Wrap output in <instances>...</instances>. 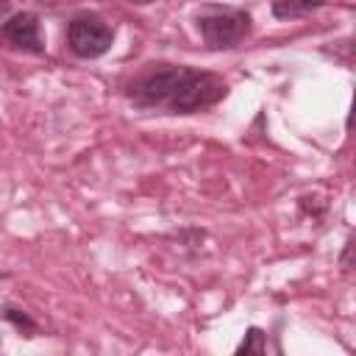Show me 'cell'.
<instances>
[{
    "instance_id": "obj_1",
    "label": "cell",
    "mask_w": 356,
    "mask_h": 356,
    "mask_svg": "<svg viewBox=\"0 0 356 356\" xmlns=\"http://www.w3.org/2000/svg\"><path fill=\"white\" fill-rule=\"evenodd\" d=\"M225 81L214 72H200L192 67H164L142 75L131 83L134 103L145 108H164L170 114H189L214 106L225 97Z\"/></svg>"
},
{
    "instance_id": "obj_2",
    "label": "cell",
    "mask_w": 356,
    "mask_h": 356,
    "mask_svg": "<svg viewBox=\"0 0 356 356\" xmlns=\"http://www.w3.org/2000/svg\"><path fill=\"white\" fill-rule=\"evenodd\" d=\"M197 31L211 50L236 47L250 33V17L236 8H206L197 17Z\"/></svg>"
},
{
    "instance_id": "obj_3",
    "label": "cell",
    "mask_w": 356,
    "mask_h": 356,
    "mask_svg": "<svg viewBox=\"0 0 356 356\" xmlns=\"http://www.w3.org/2000/svg\"><path fill=\"white\" fill-rule=\"evenodd\" d=\"M67 42L75 56L97 58V56L108 53L111 42H114V31L97 14H78L67 25Z\"/></svg>"
},
{
    "instance_id": "obj_4",
    "label": "cell",
    "mask_w": 356,
    "mask_h": 356,
    "mask_svg": "<svg viewBox=\"0 0 356 356\" xmlns=\"http://www.w3.org/2000/svg\"><path fill=\"white\" fill-rule=\"evenodd\" d=\"M0 39L8 42L11 47L28 50V53H42L44 50V42H42V33H39V19L31 11H19V14L8 17L0 25Z\"/></svg>"
},
{
    "instance_id": "obj_5",
    "label": "cell",
    "mask_w": 356,
    "mask_h": 356,
    "mask_svg": "<svg viewBox=\"0 0 356 356\" xmlns=\"http://www.w3.org/2000/svg\"><path fill=\"white\" fill-rule=\"evenodd\" d=\"M325 0H270V11L275 19H292V17H303L314 8H320Z\"/></svg>"
},
{
    "instance_id": "obj_6",
    "label": "cell",
    "mask_w": 356,
    "mask_h": 356,
    "mask_svg": "<svg viewBox=\"0 0 356 356\" xmlns=\"http://www.w3.org/2000/svg\"><path fill=\"white\" fill-rule=\"evenodd\" d=\"M236 353H264V331L261 328H248L245 339L236 345Z\"/></svg>"
},
{
    "instance_id": "obj_7",
    "label": "cell",
    "mask_w": 356,
    "mask_h": 356,
    "mask_svg": "<svg viewBox=\"0 0 356 356\" xmlns=\"http://www.w3.org/2000/svg\"><path fill=\"white\" fill-rule=\"evenodd\" d=\"M0 317L3 320H8L11 325H17V328H25V331H36V323L22 312V309H14V306H3L0 309Z\"/></svg>"
},
{
    "instance_id": "obj_8",
    "label": "cell",
    "mask_w": 356,
    "mask_h": 356,
    "mask_svg": "<svg viewBox=\"0 0 356 356\" xmlns=\"http://www.w3.org/2000/svg\"><path fill=\"white\" fill-rule=\"evenodd\" d=\"M8 8H11V0H0V17L8 14Z\"/></svg>"
},
{
    "instance_id": "obj_9",
    "label": "cell",
    "mask_w": 356,
    "mask_h": 356,
    "mask_svg": "<svg viewBox=\"0 0 356 356\" xmlns=\"http://www.w3.org/2000/svg\"><path fill=\"white\" fill-rule=\"evenodd\" d=\"M131 3H139V6H145V3H153V0H131Z\"/></svg>"
},
{
    "instance_id": "obj_10",
    "label": "cell",
    "mask_w": 356,
    "mask_h": 356,
    "mask_svg": "<svg viewBox=\"0 0 356 356\" xmlns=\"http://www.w3.org/2000/svg\"><path fill=\"white\" fill-rule=\"evenodd\" d=\"M3 275H6V273H0V278H3Z\"/></svg>"
}]
</instances>
